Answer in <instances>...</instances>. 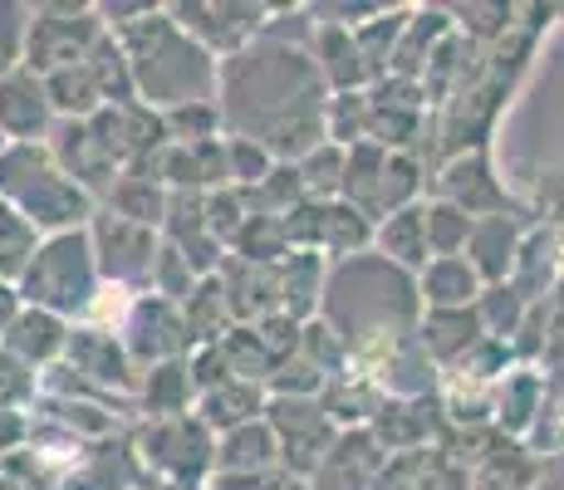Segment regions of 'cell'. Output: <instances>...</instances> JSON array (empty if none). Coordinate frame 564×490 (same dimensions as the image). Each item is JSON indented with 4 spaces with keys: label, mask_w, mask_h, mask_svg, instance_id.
Returning a JSON list of instances; mask_svg holds the SVG:
<instances>
[{
    "label": "cell",
    "mask_w": 564,
    "mask_h": 490,
    "mask_svg": "<svg viewBox=\"0 0 564 490\" xmlns=\"http://www.w3.org/2000/svg\"><path fill=\"white\" fill-rule=\"evenodd\" d=\"M221 118L236 138L280 162H305L329 138L324 69L300 45L265 35L221 64Z\"/></svg>",
    "instance_id": "1"
},
{
    "label": "cell",
    "mask_w": 564,
    "mask_h": 490,
    "mask_svg": "<svg viewBox=\"0 0 564 490\" xmlns=\"http://www.w3.org/2000/svg\"><path fill=\"white\" fill-rule=\"evenodd\" d=\"M118 45L128 54L138 98L153 113H172V108H187V104H216V94H221L216 54L197 45L172 20V10H153L148 20H138L133 30L118 35Z\"/></svg>",
    "instance_id": "2"
},
{
    "label": "cell",
    "mask_w": 564,
    "mask_h": 490,
    "mask_svg": "<svg viewBox=\"0 0 564 490\" xmlns=\"http://www.w3.org/2000/svg\"><path fill=\"white\" fill-rule=\"evenodd\" d=\"M324 324L349 339H393L398 324H408L417 314V294H412L408 270H398L383 255H349L329 270L319 304Z\"/></svg>",
    "instance_id": "3"
},
{
    "label": "cell",
    "mask_w": 564,
    "mask_h": 490,
    "mask_svg": "<svg viewBox=\"0 0 564 490\" xmlns=\"http://www.w3.org/2000/svg\"><path fill=\"white\" fill-rule=\"evenodd\" d=\"M0 196L35 226L40 236H69L94 226V192H84L50 143H10L0 157Z\"/></svg>",
    "instance_id": "4"
},
{
    "label": "cell",
    "mask_w": 564,
    "mask_h": 490,
    "mask_svg": "<svg viewBox=\"0 0 564 490\" xmlns=\"http://www.w3.org/2000/svg\"><path fill=\"white\" fill-rule=\"evenodd\" d=\"M99 290H104V275H99V255H94L89 231L45 236L35 260H30L25 280L15 285L25 309H45V314H59V319L89 314Z\"/></svg>",
    "instance_id": "5"
},
{
    "label": "cell",
    "mask_w": 564,
    "mask_h": 490,
    "mask_svg": "<svg viewBox=\"0 0 564 490\" xmlns=\"http://www.w3.org/2000/svg\"><path fill=\"white\" fill-rule=\"evenodd\" d=\"M108 40L99 10L89 6H35V25H30V54L25 64L50 79V74L79 69L89 64V54Z\"/></svg>",
    "instance_id": "6"
},
{
    "label": "cell",
    "mask_w": 564,
    "mask_h": 490,
    "mask_svg": "<svg viewBox=\"0 0 564 490\" xmlns=\"http://www.w3.org/2000/svg\"><path fill=\"white\" fill-rule=\"evenodd\" d=\"M89 241H94V255H99L104 285H123V290L153 285L158 260H162V241L153 226H138L128 216L108 211V216H94Z\"/></svg>",
    "instance_id": "7"
},
{
    "label": "cell",
    "mask_w": 564,
    "mask_h": 490,
    "mask_svg": "<svg viewBox=\"0 0 564 490\" xmlns=\"http://www.w3.org/2000/svg\"><path fill=\"white\" fill-rule=\"evenodd\" d=\"M192 344L187 334V319L177 314V304L153 294V300H138L133 304V319L123 329V348L133 353V363H148V368H162L172 353Z\"/></svg>",
    "instance_id": "8"
},
{
    "label": "cell",
    "mask_w": 564,
    "mask_h": 490,
    "mask_svg": "<svg viewBox=\"0 0 564 490\" xmlns=\"http://www.w3.org/2000/svg\"><path fill=\"white\" fill-rule=\"evenodd\" d=\"M167 10H172V20L212 54L231 50V45L241 54L246 40H260L265 15H270V6H167Z\"/></svg>",
    "instance_id": "9"
},
{
    "label": "cell",
    "mask_w": 564,
    "mask_h": 490,
    "mask_svg": "<svg viewBox=\"0 0 564 490\" xmlns=\"http://www.w3.org/2000/svg\"><path fill=\"white\" fill-rule=\"evenodd\" d=\"M0 133L10 143H45L54 133V104L40 74H6L0 79Z\"/></svg>",
    "instance_id": "10"
},
{
    "label": "cell",
    "mask_w": 564,
    "mask_h": 490,
    "mask_svg": "<svg viewBox=\"0 0 564 490\" xmlns=\"http://www.w3.org/2000/svg\"><path fill=\"white\" fill-rule=\"evenodd\" d=\"M69 319L45 309H20L6 329V353H15L25 368H50L59 353H69Z\"/></svg>",
    "instance_id": "11"
},
{
    "label": "cell",
    "mask_w": 564,
    "mask_h": 490,
    "mask_svg": "<svg viewBox=\"0 0 564 490\" xmlns=\"http://www.w3.org/2000/svg\"><path fill=\"white\" fill-rule=\"evenodd\" d=\"M69 363H74V373H84L89 383L133 388V353H128L123 339H113V334L74 329V339H69Z\"/></svg>",
    "instance_id": "12"
},
{
    "label": "cell",
    "mask_w": 564,
    "mask_h": 490,
    "mask_svg": "<svg viewBox=\"0 0 564 490\" xmlns=\"http://www.w3.org/2000/svg\"><path fill=\"white\" fill-rule=\"evenodd\" d=\"M280 461V437L270 422H246L236 432H221L216 442V466L231 476H260Z\"/></svg>",
    "instance_id": "13"
},
{
    "label": "cell",
    "mask_w": 564,
    "mask_h": 490,
    "mask_svg": "<svg viewBox=\"0 0 564 490\" xmlns=\"http://www.w3.org/2000/svg\"><path fill=\"white\" fill-rule=\"evenodd\" d=\"M476 290H481V275L462 255H437L422 270V300H427V309H466L476 300Z\"/></svg>",
    "instance_id": "14"
},
{
    "label": "cell",
    "mask_w": 564,
    "mask_h": 490,
    "mask_svg": "<svg viewBox=\"0 0 564 490\" xmlns=\"http://www.w3.org/2000/svg\"><path fill=\"white\" fill-rule=\"evenodd\" d=\"M427 211H417V206H403V211L388 216V226L378 231V255L393 260L398 270H412L427 260Z\"/></svg>",
    "instance_id": "15"
},
{
    "label": "cell",
    "mask_w": 564,
    "mask_h": 490,
    "mask_svg": "<svg viewBox=\"0 0 564 490\" xmlns=\"http://www.w3.org/2000/svg\"><path fill=\"white\" fill-rule=\"evenodd\" d=\"M40 241H45V236L0 196V285H20V280H25Z\"/></svg>",
    "instance_id": "16"
},
{
    "label": "cell",
    "mask_w": 564,
    "mask_h": 490,
    "mask_svg": "<svg viewBox=\"0 0 564 490\" xmlns=\"http://www.w3.org/2000/svg\"><path fill=\"white\" fill-rule=\"evenodd\" d=\"M202 422L206 427H226V432L246 427V422H260V388L231 378V383L202 392Z\"/></svg>",
    "instance_id": "17"
},
{
    "label": "cell",
    "mask_w": 564,
    "mask_h": 490,
    "mask_svg": "<svg viewBox=\"0 0 564 490\" xmlns=\"http://www.w3.org/2000/svg\"><path fill=\"white\" fill-rule=\"evenodd\" d=\"M30 25H35V6H10V0H0V79L20 74V64H25Z\"/></svg>",
    "instance_id": "18"
},
{
    "label": "cell",
    "mask_w": 564,
    "mask_h": 490,
    "mask_svg": "<svg viewBox=\"0 0 564 490\" xmlns=\"http://www.w3.org/2000/svg\"><path fill=\"white\" fill-rule=\"evenodd\" d=\"M471 216L462 211V206H452V202H442V206H432L427 211V246H432V260L437 255H457V250L471 241Z\"/></svg>",
    "instance_id": "19"
},
{
    "label": "cell",
    "mask_w": 564,
    "mask_h": 490,
    "mask_svg": "<svg viewBox=\"0 0 564 490\" xmlns=\"http://www.w3.org/2000/svg\"><path fill=\"white\" fill-rule=\"evenodd\" d=\"M192 388H197L192 368H182V363L148 368V407H153V412H177L182 402L192 398Z\"/></svg>",
    "instance_id": "20"
},
{
    "label": "cell",
    "mask_w": 564,
    "mask_h": 490,
    "mask_svg": "<svg viewBox=\"0 0 564 490\" xmlns=\"http://www.w3.org/2000/svg\"><path fill=\"white\" fill-rule=\"evenodd\" d=\"M30 388H35L30 368L20 363L15 353H6V348H0V407H6V402H15L20 392H30Z\"/></svg>",
    "instance_id": "21"
},
{
    "label": "cell",
    "mask_w": 564,
    "mask_h": 490,
    "mask_svg": "<svg viewBox=\"0 0 564 490\" xmlns=\"http://www.w3.org/2000/svg\"><path fill=\"white\" fill-rule=\"evenodd\" d=\"M6 152H10V138H6V133H0V157H6Z\"/></svg>",
    "instance_id": "22"
}]
</instances>
